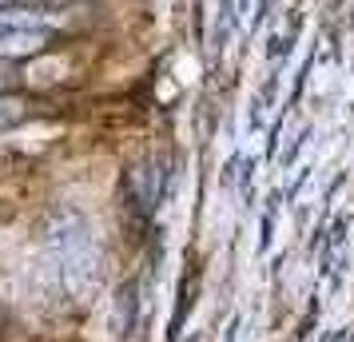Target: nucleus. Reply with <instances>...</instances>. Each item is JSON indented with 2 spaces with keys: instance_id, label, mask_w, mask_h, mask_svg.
<instances>
[{
  "instance_id": "obj_1",
  "label": "nucleus",
  "mask_w": 354,
  "mask_h": 342,
  "mask_svg": "<svg viewBox=\"0 0 354 342\" xmlns=\"http://www.w3.org/2000/svg\"><path fill=\"white\" fill-rule=\"evenodd\" d=\"M24 115H28L24 99H17V96H0V131H12L17 124H24Z\"/></svg>"
}]
</instances>
